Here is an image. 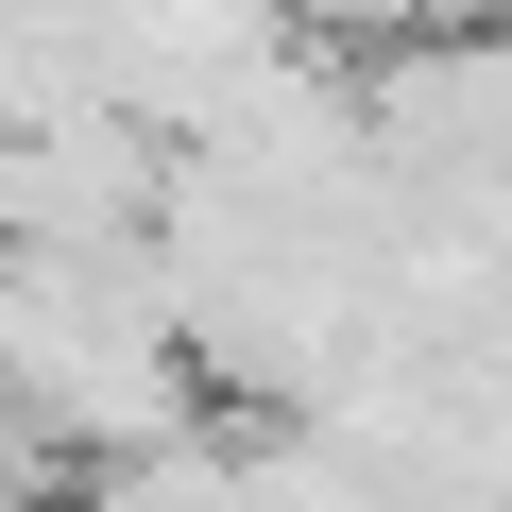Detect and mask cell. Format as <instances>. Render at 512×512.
Here are the masks:
<instances>
[{"mask_svg":"<svg viewBox=\"0 0 512 512\" xmlns=\"http://www.w3.org/2000/svg\"><path fill=\"white\" fill-rule=\"evenodd\" d=\"M495 18H512V0H495Z\"/></svg>","mask_w":512,"mask_h":512,"instance_id":"2","label":"cell"},{"mask_svg":"<svg viewBox=\"0 0 512 512\" xmlns=\"http://www.w3.org/2000/svg\"><path fill=\"white\" fill-rule=\"evenodd\" d=\"M359 120H376V171L427 188V205H512V18L461 0L427 35H376L359 52Z\"/></svg>","mask_w":512,"mask_h":512,"instance_id":"1","label":"cell"}]
</instances>
